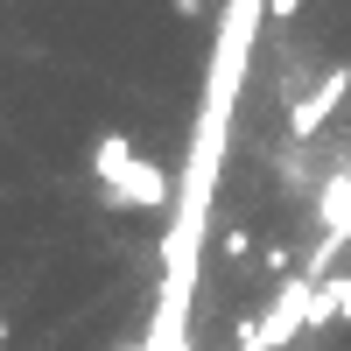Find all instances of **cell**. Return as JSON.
Instances as JSON below:
<instances>
[{"label": "cell", "instance_id": "6", "mask_svg": "<svg viewBox=\"0 0 351 351\" xmlns=\"http://www.w3.org/2000/svg\"><path fill=\"white\" fill-rule=\"evenodd\" d=\"M337 281V324H351V274H330Z\"/></svg>", "mask_w": 351, "mask_h": 351}, {"label": "cell", "instance_id": "4", "mask_svg": "<svg viewBox=\"0 0 351 351\" xmlns=\"http://www.w3.org/2000/svg\"><path fill=\"white\" fill-rule=\"evenodd\" d=\"M351 239V169H337L324 183V253Z\"/></svg>", "mask_w": 351, "mask_h": 351}, {"label": "cell", "instance_id": "8", "mask_svg": "<svg viewBox=\"0 0 351 351\" xmlns=\"http://www.w3.org/2000/svg\"><path fill=\"white\" fill-rule=\"evenodd\" d=\"M0 344H8V324H0Z\"/></svg>", "mask_w": 351, "mask_h": 351}, {"label": "cell", "instance_id": "3", "mask_svg": "<svg viewBox=\"0 0 351 351\" xmlns=\"http://www.w3.org/2000/svg\"><path fill=\"white\" fill-rule=\"evenodd\" d=\"M344 92H351V64H337L309 99H295V112H288V134H295V141H316V134H324V120L344 106Z\"/></svg>", "mask_w": 351, "mask_h": 351}, {"label": "cell", "instance_id": "5", "mask_svg": "<svg viewBox=\"0 0 351 351\" xmlns=\"http://www.w3.org/2000/svg\"><path fill=\"white\" fill-rule=\"evenodd\" d=\"M337 324V281L316 274V295H309V330H330Z\"/></svg>", "mask_w": 351, "mask_h": 351}, {"label": "cell", "instance_id": "1", "mask_svg": "<svg viewBox=\"0 0 351 351\" xmlns=\"http://www.w3.org/2000/svg\"><path fill=\"white\" fill-rule=\"evenodd\" d=\"M92 176L112 211H176V176L155 169L148 155H134L127 134H99L92 141Z\"/></svg>", "mask_w": 351, "mask_h": 351}, {"label": "cell", "instance_id": "7", "mask_svg": "<svg viewBox=\"0 0 351 351\" xmlns=\"http://www.w3.org/2000/svg\"><path fill=\"white\" fill-rule=\"evenodd\" d=\"M267 14H274V21H295V14H302V0H267Z\"/></svg>", "mask_w": 351, "mask_h": 351}, {"label": "cell", "instance_id": "2", "mask_svg": "<svg viewBox=\"0 0 351 351\" xmlns=\"http://www.w3.org/2000/svg\"><path fill=\"white\" fill-rule=\"evenodd\" d=\"M309 295H316V274L281 281L274 309H267V316H246V324H239V351H288V344L309 330Z\"/></svg>", "mask_w": 351, "mask_h": 351}]
</instances>
